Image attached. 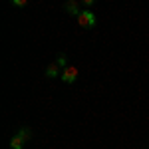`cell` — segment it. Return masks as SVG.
<instances>
[{"label": "cell", "mask_w": 149, "mask_h": 149, "mask_svg": "<svg viewBox=\"0 0 149 149\" xmlns=\"http://www.w3.org/2000/svg\"><path fill=\"white\" fill-rule=\"evenodd\" d=\"M76 22L80 24L81 28H93L95 26V16H93V12L90 8H86L76 16Z\"/></svg>", "instance_id": "1"}, {"label": "cell", "mask_w": 149, "mask_h": 149, "mask_svg": "<svg viewBox=\"0 0 149 149\" xmlns=\"http://www.w3.org/2000/svg\"><path fill=\"white\" fill-rule=\"evenodd\" d=\"M60 80L64 81V84H74V81L78 80V68L76 66H66V68L62 70Z\"/></svg>", "instance_id": "2"}, {"label": "cell", "mask_w": 149, "mask_h": 149, "mask_svg": "<svg viewBox=\"0 0 149 149\" xmlns=\"http://www.w3.org/2000/svg\"><path fill=\"white\" fill-rule=\"evenodd\" d=\"M66 12L70 16H78L80 14V0H66Z\"/></svg>", "instance_id": "3"}, {"label": "cell", "mask_w": 149, "mask_h": 149, "mask_svg": "<svg viewBox=\"0 0 149 149\" xmlns=\"http://www.w3.org/2000/svg\"><path fill=\"white\" fill-rule=\"evenodd\" d=\"M58 76H62V72H60V66H58L56 62H52V64H50V66L46 68V78L54 80V78H58Z\"/></svg>", "instance_id": "4"}, {"label": "cell", "mask_w": 149, "mask_h": 149, "mask_svg": "<svg viewBox=\"0 0 149 149\" xmlns=\"http://www.w3.org/2000/svg\"><path fill=\"white\" fill-rule=\"evenodd\" d=\"M24 143H26V141L16 133V135L10 139V149H24Z\"/></svg>", "instance_id": "5"}, {"label": "cell", "mask_w": 149, "mask_h": 149, "mask_svg": "<svg viewBox=\"0 0 149 149\" xmlns=\"http://www.w3.org/2000/svg\"><path fill=\"white\" fill-rule=\"evenodd\" d=\"M54 62H56V64H58V66H60L62 70H64L66 66H68V58H66V54H58Z\"/></svg>", "instance_id": "6"}, {"label": "cell", "mask_w": 149, "mask_h": 149, "mask_svg": "<svg viewBox=\"0 0 149 149\" xmlns=\"http://www.w3.org/2000/svg\"><path fill=\"white\" fill-rule=\"evenodd\" d=\"M18 135L24 139V141H30V137H32V131L28 129V127H22L20 131H18Z\"/></svg>", "instance_id": "7"}, {"label": "cell", "mask_w": 149, "mask_h": 149, "mask_svg": "<svg viewBox=\"0 0 149 149\" xmlns=\"http://www.w3.org/2000/svg\"><path fill=\"white\" fill-rule=\"evenodd\" d=\"M10 2L14 6H26V4H28V0H10Z\"/></svg>", "instance_id": "8"}, {"label": "cell", "mask_w": 149, "mask_h": 149, "mask_svg": "<svg viewBox=\"0 0 149 149\" xmlns=\"http://www.w3.org/2000/svg\"><path fill=\"white\" fill-rule=\"evenodd\" d=\"M93 2H95V0H81V4H84V6H88V8H90V6H92Z\"/></svg>", "instance_id": "9"}]
</instances>
